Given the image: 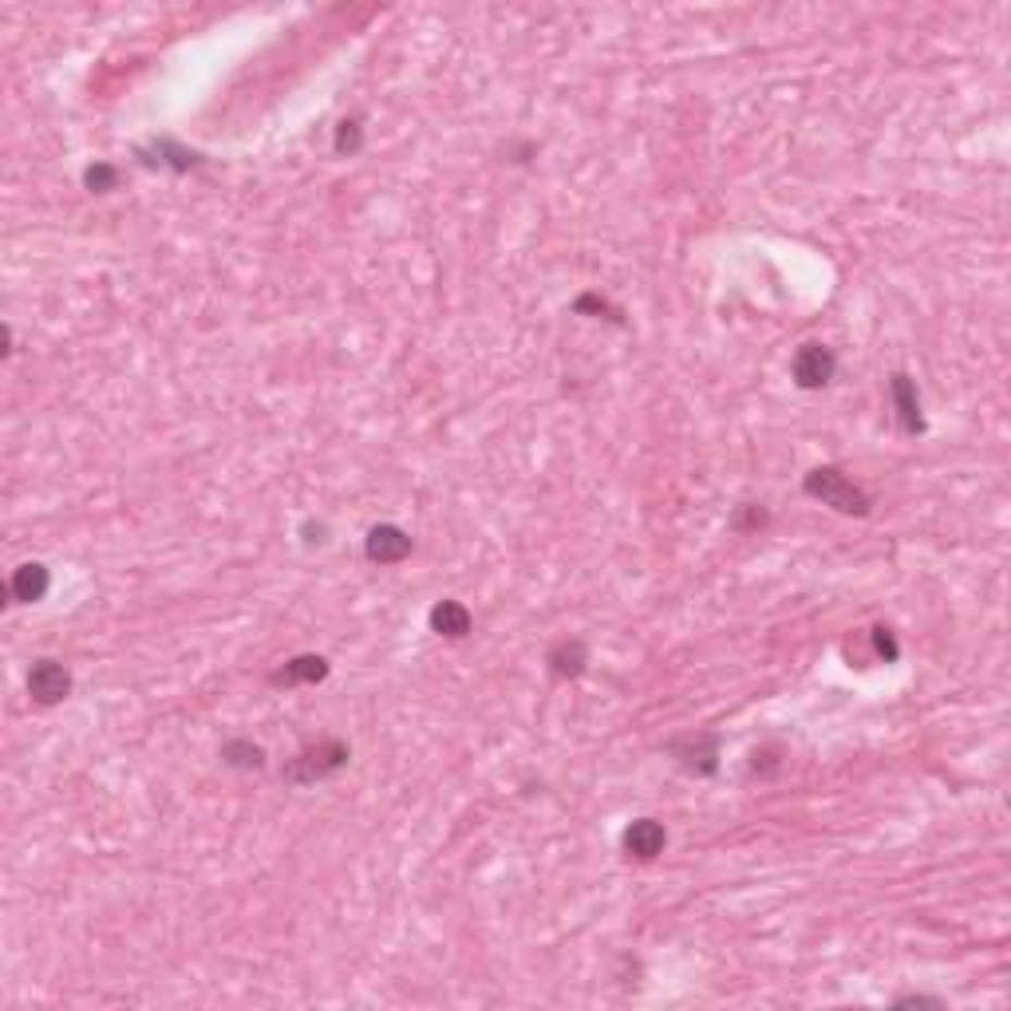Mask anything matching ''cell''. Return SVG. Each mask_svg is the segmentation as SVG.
Segmentation results:
<instances>
[{
    "label": "cell",
    "instance_id": "1",
    "mask_svg": "<svg viewBox=\"0 0 1011 1011\" xmlns=\"http://www.w3.org/2000/svg\"><path fill=\"white\" fill-rule=\"evenodd\" d=\"M802 490H806V498L822 502V506H830V510L846 514V518H865L873 510L870 494L838 467H814L802 479Z\"/></svg>",
    "mask_w": 1011,
    "mask_h": 1011
},
{
    "label": "cell",
    "instance_id": "2",
    "mask_svg": "<svg viewBox=\"0 0 1011 1011\" xmlns=\"http://www.w3.org/2000/svg\"><path fill=\"white\" fill-rule=\"evenodd\" d=\"M348 759L352 751L344 739H320V743L300 747L297 755L288 759L285 767H281V782H288V787H317V782H324V778L348 767Z\"/></svg>",
    "mask_w": 1011,
    "mask_h": 1011
},
{
    "label": "cell",
    "instance_id": "3",
    "mask_svg": "<svg viewBox=\"0 0 1011 1011\" xmlns=\"http://www.w3.org/2000/svg\"><path fill=\"white\" fill-rule=\"evenodd\" d=\"M834 372H838V356H834L826 344H802V348L794 352V360H790V375H794V384H799L802 392L826 387L834 380Z\"/></svg>",
    "mask_w": 1011,
    "mask_h": 1011
},
{
    "label": "cell",
    "instance_id": "4",
    "mask_svg": "<svg viewBox=\"0 0 1011 1011\" xmlns=\"http://www.w3.org/2000/svg\"><path fill=\"white\" fill-rule=\"evenodd\" d=\"M668 755L676 759L688 775H715V770H719V735L700 731V735L671 739Z\"/></svg>",
    "mask_w": 1011,
    "mask_h": 1011
},
{
    "label": "cell",
    "instance_id": "5",
    "mask_svg": "<svg viewBox=\"0 0 1011 1011\" xmlns=\"http://www.w3.org/2000/svg\"><path fill=\"white\" fill-rule=\"evenodd\" d=\"M28 695H33L40 707L64 703L67 695H72V671L60 661H52V656H40V661H33V668H28Z\"/></svg>",
    "mask_w": 1011,
    "mask_h": 1011
},
{
    "label": "cell",
    "instance_id": "6",
    "mask_svg": "<svg viewBox=\"0 0 1011 1011\" xmlns=\"http://www.w3.org/2000/svg\"><path fill=\"white\" fill-rule=\"evenodd\" d=\"M411 550H416L411 533L399 530V526H392V522L372 526L368 538H363V557H368L372 565H399L404 557H411Z\"/></svg>",
    "mask_w": 1011,
    "mask_h": 1011
},
{
    "label": "cell",
    "instance_id": "7",
    "mask_svg": "<svg viewBox=\"0 0 1011 1011\" xmlns=\"http://www.w3.org/2000/svg\"><path fill=\"white\" fill-rule=\"evenodd\" d=\"M620 846H625L628 858H637V862H652V858H661L664 846H668V830H664L656 818H637V822H628L625 826Z\"/></svg>",
    "mask_w": 1011,
    "mask_h": 1011
},
{
    "label": "cell",
    "instance_id": "8",
    "mask_svg": "<svg viewBox=\"0 0 1011 1011\" xmlns=\"http://www.w3.org/2000/svg\"><path fill=\"white\" fill-rule=\"evenodd\" d=\"M889 395H893L897 423H901V431H905L909 439L925 435V416H921V392H916V380H913V375L893 372V380H889Z\"/></svg>",
    "mask_w": 1011,
    "mask_h": 1011
},
{
    "label": "cell",
    "instance_id": "9",
    "mask_svg": "<svg viewBox=\"0 0 1011 1011\" xmlns=\"http://www.w3.org/2000/svg\"><path fill=\"white\" fill-rule=\"evenodd\" d=\"M139 159L147 162V167H155V171L186 174L202 162V155L190 147H182V143H174V139H155V143H147V147H139Z\"/></svg>",
    "mask_w": 1011,
    "mask_h": 1011
},
{
    "label": "cell",
    "instance_id": "10",
    "mask_svg": "<svg viewBox=\"0 0 1011 1011\" xmlns=\"http://www.w3.org/2000/svg\"><path fill=\"white\" fill-rule=\"evenodd\" d=\"M320 680H329V661L317 656V652H300V656L285 661L269 676L273 688H297V683H320Z\"/></svg>",
    "mask_w": 1011,
    "mask_h": 1011
},
{
    "label": "cell",
    "instance_id": "11",
    "mask_svg": "<svg viewBox=\"0 0 1011 1011\" xmlns=\"http://www.w3.org/2000/svg\"><path fill=\"white\" fill-rule=\"evenodd\" d=\"M48 589H52V574H48V565L40 562H24L12 569V581H9V593L16 605H36V601H44L48 596Z\"/></svg>",
    "mask_w": 1011,
    "mask_h": 1011
},
{
    "label": "cell",
    "instance_id": "12",
    "mask_svg": "<svg viewBox=\"0 0 1011 1011\" xmlns=\"http://www.w3.org/2000/svg\"><path fill=\"white\" fill-rule=\"evenodd\" d=\"M545 664H550V676H554V680H577V676L589 668V644L577 637L557 640L554 649H550V656H545Z\"/></svg>",
    "mask_w": 1011,
    "mask_h": 1011
},
{
    "label": "cell",
    "instance_id": "13",
    "mask_svg": "<svg viewBox=\"0 0 1011 1011\" xmlns=\"http://www.w3.org/2000/svg\"><path fill=\"white\" fill-rule=\"evenodd\" d=\"M427 625H431V632H439V637L463 640L470 628H474V617H470V608L463 605V601L447 596V601H439V605L427 613Z\"/></svg>",
    "mask_w": 1011,
    "mask_h": 1011
},
{
    "label": "cell",
    "instance_id": "14",
    "mask_svg": "<svg viewBox=\"0 0 1011 1011\" xmlns=\"http://www.w3.org/2000/svg\"><path fill=\"white\" fill-rule=\"evenodd\" d=\"M222 763L234 770H261L266 767V747L254 739H230L222 743Z\"/></svg>",
    "mask_w": 1011,
    "mask_h": 1011
},
{
    "label": "cell",
    "instance_id": "15",
    "mask_svg": "<svg viewBox=\"0 0 1011 1011\" xmlns=\"http://www.w3.org/2000/svg\"><path fill=\"white\" fill-rule=\"evenodd\" d=\"M119 182H123V171H119L115 162H91L84 171V186L91 194H111L119 190Z\"/></svg>",
    "mask_w": 1011,
    "mask_h": 1011
},
{
    "label": "cell",
    "instance_id": "16",
    "mask_svg": "<svg viewBox=\"0 0 1011 1011\" xmlns=\"http://www.w3.org/2000/svg\"><path fill=\"white\" fill-rule=\"evenodd\" d=\"M363 147V127H360V119H344L341 127H336V143H332V150L336 155H356V150Z\"/></svg>",
    "mask_w": 1011,
    "mask_h": 1011
},
{
    "label": "cell",
    "instance_id": "17",
    "mask_svg": "<svg viewBox=\"0 0 1011 1011\" xmlns=\"http://www.w3.org/2000/svg\"><path fill=\"white\" fill-rule=\"evenodd\" d=\"M767 522H770V514L763 510V502H743V506H739V514H735V530H743V533L763 530Z\"/></svg>",
    "mask_w": 1011,
    "mask_h": 1011
},
{
    "label": "cell",
    "instance_id": "18",
    "mask_svg": "<svg viewBox=\"0 0 1011 1011\" xmlns=\"http://www.w3.org/2000/svg\"><path fill=\"white\" fill-rule=\"evenodd\" d=\"M574 312H608V320L625 324V312H620L617 305H608L605 297H596V293H581V297L574 300Z\"/></svg>",
    "mask_w": 1011,
    "mask_h": 1011
},
{
    "label": "cell",
    "instance_id": "19",
    "mask_svg": "<svg viewBox=\"0 0 1011 1011\" xmlns=\"http://www.w3.org/2000/svg\"><path fill=\"white\" fill-rule=\"evenodd\" d=\"M873 649H877V656H881L885 664H893L897 656H901V649H897V640H893V628H885V625L873 628Z\"/></svg>",
    "mask_w": 1011,
    "mask_h": 1011
},
{
    "label": "cell",
    "instance_id": "20",
    "mask_svg": "<svg viewBox=\"0 0 1011 1011\" xmlns=\"http://www.w3.org/2000/svg\"><path fill=\"white\" fill-rule=\"evenodd\" d=\"M324 522H305V545H320L324 542Z\"/></svg>",
    "mask_w": 1011,
    "mask_h": 1011
}]
</instances>
